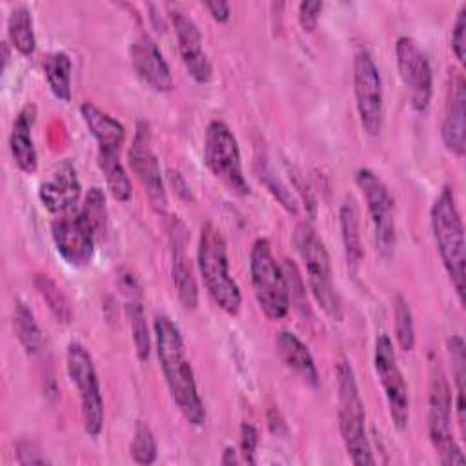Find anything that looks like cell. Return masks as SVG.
<instances>
[{"label":"cell","mask_w":466,"mask_h":466,"mask_svg":"<svg viewBox=\"0 0 466 466\" xmlns=\"http://www.w3.org/2000/svg\"><path fill=\"white\" fill-rule=\"evenodd\" d=\"M153 335L157 357L173 404L191 426H202L206 422V408L178 326L167 315L160 313L153 320Z\"/></svg>","instance_id":"obj_1"},{"label":"cell","mask_w":466,"mask_h":466,"mask_svg":"<svg viewBox=\"0 0 466 466\" xmlns=\"http://www.w3.org/2000/svg\"><path fill=\"white\" fill-rule=\"evenodd\" d=\"M430 226L437 253L450 277V282L461 300L464 302V262H466V244H464V226L457 208L453 189L444 186L430 209Z\"/></svg>","instance_id":"obj_2"},{"label":"cell","mask_w":466,"mask_h":466,"mask_svg":"<svg viewBox=\"0 0 466 466\" xmlns=\"http://www.w3.org/2000/svg\"><path fill=\"white\" fill-rule=\"evenodd\" d=\"M197 266L211 300L224 313L235 317L242 306V293L229 271V257L224 235L211 222H206L200 228Z\"/></svg>","instance_id":"obj_3"},{"label":"cell","mask_w":466,"mask_h":466,"mask_svg":"<svg viewBox=\"0 0 466 466\" xmlns=\"http://www.w3.org/2000/svg\"><path fill=\"white\" fill-rule=\"evenodd\" d=\"M337 379V419L339 431L350 461L357 466L375 464L371 444L366 431L364 402L359 393L353 368L348 360H339L335 366Z\"/></svg>","instance_id":"obj_4"},{"label":"cell","mask_w":466,"mask_h":466,"mask_svg":"<svg viewBox=\"0 0 466 466\" xmlns=\"http://www.w3.org/2000/svg\"><path fill=\"white\" fill-rule=\"evenodd\" d=\"M295 249L304 262L309 291L317 306L335 320L342 319L340 300L333 284V271L324 240L309 222H299L293 231Z\"/></svg>","instance_id":"obj_5"},{"label":"cell","mask_w":466,"mask_h":466,"mask_svg":"<svg viewBox=\"0 0 466 466\" xmlns=\"http://www.w3.org/2000/svg\"><path fill=\"white\" fill-rule=\"evenodd\" d=\"M453 395L442 366L433 360L430 368V393H428V437L444 466H462L464 453L455 441L451 426Z\"/></svg>","instance_id":"obj_6"},{"label":"cell","mask_w":466,"mask_h":466,"mask_svg":"<svg viewBox=\"0 0 466 466\" xmlns=\"http://www.w3.org/2000/svg\"><path fill=\"white\" fill-rule=\"evenodd\" d=\"M249 275L255 300L269 320L288 315L291 299L284 268L277 262L268 238H257L249 251Z\"/></svg>","instance_id":"obj_7"},{"label":"cell","mask_w":466,"mask_h":466,"mask_svg":"<svg viewBox=\"0 0 466 466\" xmlns=\"http://www.w3.org/2000/svg\"><path fill=\"white\" fill-rule=\"evenodd\" d=\"M66 370L80 399L82 428L89 437H98L104 430V397L91 353L80 342H69L66 351Z\"/></svg>","instance_id":"obj_8"},{"label":"cell","mask_w":466,"mask_h":466,"mask_svg":"<svg viewBox=\"0 0 466 466\" xmlns=\"http://www.w3.org/2000/svg\"><path fill=\"white\" fill-rule=\"evenodd\" d=\"M355 182L370 213L377 253L384 260H390L397 246L395 200L384 180L370 167H359L355 171Z\"/></svg>","instance_id":"obj_9"},{"label":"cell","mask_w":466,"mask_h":466,"mask_svg":"<svg viewBox=\"0 0 466 466\" xmlns=\"http://www.w3.org/2000/svg\"><path fill=\"white\" fill-rule=\"evenodd\" d=\"M204 162L208 169L237 195H249L251 187L244 177L242 157L237 137L222 120H211L204 135Z\"/></svg>","instance_id":"obj_10"},{"label":"cell","mask_w":466,"mask_h":466,"mask_svg":"<svg viewBox=\"0 0 466 466\" xmlns=\"http://www.w3.org/2000/svg\"><path fill=\"white\" fill-rule=\"evenodd\" d=\"M353 95L362 131L370 137L380 135L384 124L382 78L366 49L357 51L353 60Z\"/></svg>","instance_id":"obj_11"},{"label":"cell","mask_w":466,"mask_h":466,"mask_svg":"<svg viewBox=\"0 0 466 466\" xmlns=\"http://www.w3.org/2000/svg\"><path fill=\"white\" fill-rule=\"evenodd\" d=\"M373 368L384 391L390 419L397 430H404L410 420V393L397 362L393 342L386 333H380L375 339Z\"/></svg>","instance_id":"obj_12"},{"label":"cell","mask_w":466,"mask_h":466,"mask_svg":"<svg viewBox=\"0 0 466 466\" xmlns=\"http://www.w3.org/2000/svg\"><path fill=\"white\" fill-rule=\"evenodd\" d=\"M395 60L411 109L419 113L426 111L433 95V73L428 55L411 36H399L395 44Z\"/></svg>","instance_id":"obj_13"},{"label":"cell","mask_w":466,"mask_h":466,"mask_svg":"<svg viewBox=\"0 0 466 466\" xmlns=\"http://www.w3.org/2000/svg\"><path fill=\"white\" fill-rule=\"evenodd\" d=\"M127 162L133 173L137 175V178L140 180V184L144 186L151 204L157 209L164 211L167 206V193H166L158 157L155 155L151 146V129H149V124L144 120L137 122L133 142L127 151Z\"/></svg>","instance_id":"obj_14"},{"label":"cell","mask_w":466,"mask_h":466,"mask_svg":"<svg viewBox=\"0 0 466 466\" xmlns=\"http://www.w3.org/2000/svg\"><path fill=\"white\" fill-rule=\"evenodd\" d=\"M51 238L56 253L69 266L82 268L93 260L96 235L80 211L58 215L51 222Z\"/></svg>","instance_id":"obj_15"},{"label":"cell","mask_w":466,"mask_h":466,"mask_svg":"<svg viewBox=\"0 0 466 466\" xmlns=\"http://www.w3.org/2000/svg\"><path fill=\"white\" fill-rule=\"evenodd\" d=\"M175 36H177V46L180 53V60L187 71V75L197 82V84H208L213 76V66L204 51L202 44V33L197 25V22L184 13L178 7L169 5L167 13Z\"/></svg>","instance_id":"obj_16"},{"label":"cell","mask_w":466,"mask_h":466,"mask_svg":"<svg viewBox=\"0 0 466 466\" xmlns=\"http://www.w3.org/2000/svg\"><path fill=\"white\" fill-rule=\"evenodd\" d=\"M82 195L80 178L71 160H62L38 187V198L42 206L55 215L73 213Z\"/></svg>","instance_id":"obj_17"},{"label":"cell","mask_w":466,"mask_h":466,"mask_svg":"<svg viewBox=\"0 0 466 466\" xmlns=\"http://www.w3.org/2000/svg\"><path fill=\"white\" fill-rule=\"evenodd\" d=\"M131 62L138 78L157 93H167L173 89V75L166 62L158 44L142 33L131 44Z\"/></svg>","instance_id":"obj_18"},{"label":"cell","mask_w":466,"mask_h":466,"mask_svg":"<svg viewBox=\"0 0 466 466\" xmlns=\"http://www.w3.org/2000/svg\"><path fill=\"white\" fill-rule=\"evenodd\" d=\"M441 135L446 149L462 158L466 151V84L461 73H453L448 87Z\"/></svg>","instance_id":"obj_19"},{"label":"cell","mask_w":466,"mask_h":466,"mask_svg":"<svg viewBox=\"0 0 466 466\" xmlns=\"http://www.w3.org/2000/svg\"><path fill=\"white\" fill-rule=\"evenodd\" d=\"M36 122L35 104H25L15 116L11 135H9V151L16 167L24 173H35L38 166V155L33 140V126Z\"/></svg>","instance_id":"obj_20"},{"label":"cell","mask_w":466,"mask_h":466,"mask_svg":"<svg viewBox=\"0 0 466 466\" xmlns=\"http://www.w3.org/2000/svg\"><path fill=\"white\" fill-rule=\"evenodd\" d=\"M178 222L173 220V229H171V238H173V258H171V279L173 286L177 291V297L180 304L186 309H195L198 306V286L193 275V269L189 266L187 255L184 251L186 246V231L184 226L180 231L177 229Z\"/></svg>","instance_id":"obj_21"},{"label":"cell","mask_w":466,"mask_h":466,"mask_svg":"<svg viewBox=\"0 0 466 466\" xmlns=\"http://www.w3.org/2000/svg\"><path fill=\"white\" fill-rule=\"evenodd\" d=\"M339 228L348 269L350 273L357 275L364 258V248L360 233V209L353 195H346L339 208Z\"/></svg>","instance_id":"obj_22"},{"label":"cell","mask_w":466,"mask_h":466,"mask_svg":"<svg viewBox=\"0 0 466 466\" xmlns=\"http://www.w3.org/2000/svg\"><path fill=\"white\" fill-rule=\"evenodd\" d=\"M80 116L91 137L96 140L98 149L120 151L126 140V127L120 120H116L93 102H84L80 106Z\"/></svg>","instance_id":"obj_23"},{"label":"cell","mask_w":466,"mask_h":466,"mask_svg":"<svg viewBox=\"0 0 466 466\" xmlns=\"http://www.w3.org/2000/svg\"><path fill=\"white\" fill-rule=\"evenodd\" d=\"M275 344H277V351H279L282 362L291 371H295L306 384H309L311 388H317L319 386V371H317V364H315L313 355L308 350V346L293 331H288V329H282L277 333Z\"/></svg>","instance_id":"obj_24"},{"label":"cell","mask_w":466,"mask_h":466,"mask_svg":"<svg viewBox=\"0 0 466 466\" xmlns=\"http://www.w3.org/2000/svg\"><path fill=\"white\" fill-rule=\"evenodd\" d=\"M120 151H104L98 149L96 153V164L104 175L106 186L111 193V197L118 202H127L133 195L131 178L120 162Z\"/></svg>","instance_id":"obj_25"},{"label":"cell","mask_w":466,"mask_h":466,"mask_svg":"<svg viewBox=\"0 0 466 466\" xmlns=\"http://www.w3.org/2000/svg\"><path fill=\"white\" fill-rule=\"evenodd\" d=\"M7 36L11 46L24 56H29L36 49V35L31 9L18 4L11 9L7 18Z\"/></svg>","instance_id":"obj_26"},{"label":"cell","mask_w":466,"mask_h":466,"mask_svg":"<svg viewBox=\"0 0 466 466\" xmlns=\"http://www.w3.org/2000/svg\"><path fill=\"white\" fill-rule=\"evenodd\" d=\"M448 353L451 359V377L455 382V413H457V422L461 428V435H464L466 428V404H464V395H466V346L461 335H453L448 339Z\"/></svg>","instance_id":"obj_27"},{"label":"cell","mask_w":466,"mask_h":466,"mask_svg":"<svg viewBox=\"0 0 466 466\" xmlns=\"http://www.w3.org/2000/svg\"><path fill=\"white\" fill-rule=\"evenodd\" d=\"M13 329H15V335H16L20 346L24 348V351L29 357H35V355H38L42 351V348H44V333H42L38 322L35 320L33 311L22 300L15 302Z\"/></svg>","instance_id":"obj_28"},{"label":"cell","mask_w":466,"mask_h":466,"mask_svg":"<svg viewBox=\"0 0 466 466\" xmlns=\"http://www.w3.org/2000/svg\"><path fill=\"white\" fill-rule=\"evenodd\" d=\"M71 73H73V62L67 53L55 51L46 56L44 75H46L47 86L51 93L62 102L71 100Z\"/></svg>","instance_id":"obj_29"},{"label":"cell","mask_w":466,"mask_h":466,"mask_svg":"<svg viewBox=\"0 0 466 466\" xmlns=\"http://www.w3.org/2000/svg\"><path fill=\"white\" fill-rule=\"evenodd\" d=\"M33 286L38 291L40 299L46 302L49 313L60 324H69L73 320V304L62 288L46 273H36L33 279Z\"/></svg>","instance_id":"obj_30"},{"label":"cell","mask_w":466,"mask_h":466,"mask_svg":"<svg viewBox=\"0 0 466 466\" xmlns=\"http://www.w3.org/2000/svg\"><path fill=\"white\" fill-rule=\"evenodd\" d=\"M126 317L129 320L133 344L138 360L146 362L151 353V333L146 322V313L142 306V299H127L126 302Z\"/></svg>","instance_id":"obj_31"},{"label":"cell","mask_w":466,"mask_h":466,"mask_svg":"<svg viewBox=\"0 0 466 466\" xmlns=\"http://www.w3.org/2000/svg\"><path fill=\"white\" fill-rule=\"evenodd\" d=\"M82 217L87 220L91 226L93 233L96 238H104L107 233V224H109V213H107V204H106V195L100 187L91 186L84 197V204L80 208Z\"/></svg>","instance_id":"obj_32"},{"label":"cell","mask_w":466,"mask_h":466,"mask_svg":"<svg viewBox=\"0 0 466 466\" xmlns=\"http://www.w3.org/2000/svg\"><path fill=\"white\" fill-rule=\"evenodd\" d=\"M393 326L399 348L402 351H411L415 348V322L410 302L400 293L393 299Z\"/></svg>","instance_id":"obj_33"},{"label":"cell","mask_w":466,"mask_h":466,"mask_svg":"<svg viewBox=\"0 0 466 466\" xmlns=\"http://www.w3.org/2000/svg\"><path fill=\"white\" fill-rule=\"evenodd\" d=\"M129 453L137 464H151L157 461V453H158L157 439H155L151 428L142 420H138L135 424Z\"/></svg>","instance_id":"obj_34"},{"label":"cell","mask_w":466,"mask_h":466,"mask_svg":"<svg viewBox=\"0 0 466 466\" xmlns=\"http://www.w3.org/2000/svg\"><path fill=\"white\" fill-rule=\"evenodd\" d=\"M451 51H453L455 58L459 60V64H464V60H466V4L461 5V9L455 16V22H453Z\"/></svg>","instance_id":"obj_35"},{"label":"cell","mask_w":466,"mask_h":466,"mask_svg":"<svg viewBox=\"0 0 466 466\" xmlns=\"http://www.w3.org/2000/svg\"><path fill=\"white\" fill-rule=\"evenodd\" d=\"M264 184H266V187L269 189V193L279 200V204L288 211V213H297V200L293 198V195H291V191L277 178V177H273L271 173H268V171H264Z\"/></svg>","instance_id":"obj_36"},{"label":"cell","mask_w":466,"mask_h":466,"mask_svg":"<svg viewBox=\"0 0 466 466\" xmlns=\"http://www.w3.org/2000/svg\"><path fill=\"white\" fill-rule=\"evenodd\" d=\"M322 9H324V2H319V0H304L299 4V24L302 31L313 33L317 29Z\"/></svg>","instance_id":"obj_37"},{"label":"cell","mask_w":466,"mask_h":466,"mask_svg":"<svg viewBox=\"0 0 466 466\" xmlns=\"http://www.w3.org/2000/svg\"><path fill=\"white\" fill-rule=\"evenodd\" d=\"M258 444V431L253 424L242 422L240 424V461L248 464H255V451Z\"/></svg>","instance_id":"obj_38"},{"label":"cell","mask_w":466,"mask_h":466,"mask_svg":"<svg viewBox=\"0 0 466 466\" xmlns=\"http://www.w3.org/2000/svg\"><path fill=\"white\" fill-rule=\"evenodd\" d=\"M16 462L22 466H35V464H49L51 461L44 455L33 441H18L16 442Z\"/></svg>","instance_id":"obj_39"},{"label":"cell","mask_w":466,"mask_h":466,"mask_svg":"<svg viewBox=\"0 0 466 466\" xmlns=\"http://www.w3.org/2000/svg\"><path fill=\"white\" fill-rule=\"evenodd\" d=\"M118 288L127 295V299H142V288L137 277L126 268L118 269Z\"/></svg>","instance_id":"obj_40"},{"label":"cell","mask_w":466,"mask_h":466,"mask_svg":"<svg viewBox=\"0 0 466 466\" xmlns=\"http://www.w3.org/2000/svg\"><path fill=\"white\" fill-rule=\"evenodd\" d=\"M204 7L209 11L215 22H228L231 16V5L224 0H215V2H206Z\"/></svg>","instance_id":"obj_41"},{"label":"cell","mask_w":466,"mask_h":466,"mask_svg":"<svg viewBox=\"0 0 466 466\" xmlns=\"http://www.w3.org/2000/svg\"><path fill=\"white\" fill-rule=\"evenodd\" d=\"M167 177H169V182L173 184V187L177 189V193H178L180 197H184V198H193V197H191V191H189V186L186 184V180L182 178V175H180L178 171L169 169V171H167Z\"/></svg>","instance_id":"obj_42"},{"label":"cell","mask_w":466,"mask_h":466,"mask_svg":"<svg viewBox=\"0 0 466 466\" xmlns=\"http://www.w3.org/2000/svg\"><path fill=\"white\" fill-rule=\"evenodd\" d=\"M240 459H238V451L233 448V446H226L224 451H222V457H220V464L224 466H233V464H238Z\"/></svg>","instance_id":"obj_43"},{"label":"cell","mask_w":466,"mask_h":466,"mask_svg":"<svg viewBox=\"0 0 466 466\" xmlns=\"http://www.w3.org/2000/svg\"><path fill=\"white\" fill-rule=\"evenodd\" d=\"M9 58H11L9 44H7V42H2V71H5V67H7V64H9Z\"/></svg>","instance_id":"obj_44"}]
</instances>
